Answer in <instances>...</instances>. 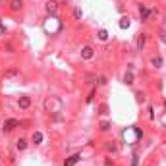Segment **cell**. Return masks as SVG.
Returning a JSON list of instances; mask_svg holds the SVG:
<instances>
[{"label":"cell","mask_w":166,"mask_h":166,"mask_svg":"<svg viewBox=\"0 0 166 166\" xmlns=\"http://www.w3.org/2000/svg\"><path fill=\"white\" fill-rule=\"evenodd\" d=\"M73 16H76V19H79V18H81V16H83V14H81V10H79V8H77L76 12H73Z\"/></svg>","instance_id":"7402d4cb"},{"label":"cell","mask_w":166,"mask_h":166,"mask_svg":"<svg viewBox=\"0 0 166 166\" xmlns=\"http://www.w3.org/2000/svg\"><path fill=\"white\" fill-rule=\"evenodd\" d=\"M145 43H147V35H143V33L137 35V48H139V50L145 48Z\"/></svg>","instance_id":"30bf717a"},{"label":"cell","mask_w":166,"mask_h":166,"mask_svg":"<svg viewBox=\"0 0 166 166\" xmlns=\"http://www.w3.org/2000/svg\"><path fill=\"white\" fill-rule=\"evenodd\" d=\"M93 99H95V91H91L89 97H87V102H93Z\"/></svg>","instance_id":"44dd1931"},{"label":"cell","mask_w":166,"mask_h":166,"mask_svg":"<svg viewBox=\"0 0 166 166\" xmlns=\"http://www.w3.org/2000/svg\"><path fill=\"white\" fill-rule=\"evenodd\" d=\"M124 83H126V85H129V83H133V73H131V71H128V73L124 76Z\"/></svg>","instance_id":"4fadbf2b"},{"label":"cell","mask_w":166,"mask_h":166,"mask_svg":"<svg viewBox=\"0 0 166 166\" xmlns=\"http://www.w3.org/2000/svg\"><path fill=\"white\" fill-rule=\"evenodd\" d=\"M141 129L139 128H126L124 129V133H122V137H124V141H126V143H128V145H135V143H137V141L141 139Z\"/></svg>","instance_id":"7a4b0ae2"},{"label":"cell","mask_w":166,"mask_h":166,"mask_svg":"<svg viewBox=\"0 0 166 166\" xmlns=\"http://www.w3.org/2000/svg\"><path fill=\"white\" fill-rule=\"evenodd\" d=\"M0 25H2V19H0Z\"/></svg>","instance_id":"4316f807"},{"label":"cell","mask_w":166,"mask_h":166,"mask_svg":"<svg viewBox=\"0 0 166 166\" xmlns=\"http://www.w3.org/2000/svg\"><path fill=\"white\" fill-rule=\"evenodd\" d=\"M162 41H164V43H166V33H162Z\"/></svg>","instance_id":"484cf974"},{"label":"cell","mask_w":166,"mask_h":166,"mask_svg":"<svg viewBox=\"0 0 166 166\" xmlns=\"http://www.w3.org/2000/svg\"><path fill=\"white\" fill-rule=\"evenodd\" d=\"M46 12L50 14V16H56V12H58V2H54V0L46 2Z\"/></svg>","instance_id":"5b68a950"},{"label":"cell","mask_w":166,"mask_h":166,"mask_svg":"<svg viewBox=\"0 0 166 166\" xmlns=\"http://www.w3.org/2000/svg\"><path fill=\"white\" fill-rule=\"evenodd\" d=\"M120 27L122 29H128L129 27V18H122L120 19Z\"/></svg>","instance_id":"9a60e30c"},{"label":"cell","mask_w":166,"mask_h":166,"mask_svg":"<svg viewBox=\"0 0 166 166\" xmlns=\"http://www.w3.org/2000/svg\"><path fill=\"white\" fill-rule=\"evenodd\" d=\"M99 39H101V41H106V39H108V31H106V29H101V31H99Z\"/></svg>","instance_id":"2e32d148"},{"label":"cell","mask_w":166,"mask_h":166,"mask_svg":"<svg viewBox=\"0 0 166 166\" xmlns=\"http://www.w3.org/2000/svg\"><path fill=\"white\" fill-rule=\"evenodd\" d=\"M31 141L35 143V145L43 143V133H41V131H35V133H33V137H31Z\"/></svg>","instance_id":"8fae6325"},{"label":"cell","mask_w":166,"mask_h":166,"mask_svg":"<svg viewBox=\"0 0 166 166\" xmlns=\"http://www.w3.org/2000/svg\"><path fill=\"white\" fill-rule=\"evenodd\" d=\"M97 83H99V85H106V77H104V76H101L99 79H97Z\"/></svg>","instance_id":"ffe728a7"},{"label":"cell","mask_w":166,"mask_h":166,"mask_svg":"<svg viewBox=\"0 0 166 166\" xmlns=\"http://www.w3.org/2000/svg\"><path fill=\"white\" fill-rule=\"evenodd\" d=\"M21 4H23V2H21V0H12V10H19V8H21Z\"/></svg>","instance_id":"e0dca14e"},{"label":"cell","mask_w":166,"mask_h":166,"mask_svg":"<svg viewBox=\"0 0 166 166\" xmlns=\"http://www.w3.org/2000/svg\"><path fill=\"white\" fill-rule=\"evenodd\" d=\"M4 33H6V27H4V25H0V35H4Z\"/></svg>","instance_id":"cb8c5ba5"},{"label":"cell","mask_w":166,"mask_h":166,"mask_svg":"<svg viewBox=\"0 0 166 166\" xmlns=\"http://www.w3.org/2000/svg\"><path fill=\"white\" fill-rule=\"evenodd\" d=\"M18 106H19L21 110L29 108V106H31V99H29V97H21V99L18 101Z\"/></svg>","instance_id":"8992f818"},{"label":"cell","mask_w":166,"mask_h":166,"mask_svg":"<svg viewBox=\"0 0 166 166\" xmlns=\"http://www.w3.org/2000/svg\"><path fill=\"white\" fill-rule=\"evenodd\" d=\"M162 64H164V62H162V58H159V56L153 58V66H154V68H160Z\"/></svg>","instance_id":"ac0fdd59"},{"label":"cell","mask_w":166,"mask_h":166,"mask_svg":"<svg viewBox=\"0 0 166 166\" xmlns=\"http://www.w3.org/2000/svg\"><path fill=\"white\" fill-rule=\"evenodd\" d=\"M0 4H2V2H0Z\"/></svg>","instance_id":"83f0119b"},{"label":"cell","mask_w":166,"mask_h":166,"mask_svg":"<svg viewBox=\"0 0 166 166\" xmlns=\"http://www.w3.org/2000/svg\"><path fill=\"white\" fill-rule=\"evenodd\" d=\"M16 73H18L16 70H10V71H6V77H12V76H16Z\"/></svg>","instance_id":"603a6c76"},{"label":"cell","mask_w":166,"mask_h":166,"mask_svg":"<svg viewBox=\"0 0 166 166\" xmlns=\"http://www.w3.org/2000/svg\"><path fill=\"white\" fill-rule=\"evenodd\" d=\"M43 27H45V31L48 33V35H56V33H60V29H62V21H60L56 16H48V18L45 19Z\"/></svg>","instance_id":"6da1fadb"},{"label":"cell","mask_w":166,"mask_h":166,"mask_svg":"<svg viewBox=\"0 0 166 166\" xmlns=\"http://www.w3.org/2000/svg\"><path fill=\"white\" fill-rule=\"evenodd\" d=\"M16 145H18L19 151H25V149H27V141H25V139H18V143H16Z\"/></svg>","instance_id":"5bb4252c"},{"label":"cell","mask_w":166,"mask_h":166,"mask_svg":"<svg viewBox=\"0 0 166 166\" xmlns=\"http://www.w3.org/2000/svg\"><path fill=\"white\" fill-rule=\"evenodd\" d=\"M60 108H62V101H60V99H56V97H48V99H45V110L46 112L58 114Z\"/></svg>","instance_id":"3957f363"},{"label":"cell","mask_w":166,"mask_h":166,"mask_svg":"<svg viewBox=\"0 0 166 166\" xmlns=\"http://www.w3.org/2000/svg\"><path fill=\"white\" fill-rule=\"evenodd\" d=\"M79 159H81L79 154H71V156H68V159H66L64 166H73V164H77V162H79Z\"/></svg>","instance_id":"9c48e42d"},{"label":"cell","mask_w":166,"mask_h":166,"mask_svg":"<svg viewBox=\"0 0 166 166\" xmlns=\"http://www.w3.org/2000/svg\"><path fill=\"white\" fill-rule=\"evenodd\" d=\"M101 129H102V131H108V129H110V124H108V122H102V124H101Z\"/></svg>","instance_id":"d6986e66"},{"label":"cell","mask_w":166,"mask_h":166,"mask_svg":"<svg viewBox=\"0 0 166 166\" xmlns=\"http://www.w3.org/2000/svg\"><path fill=\"white\" fill-rule=\"evenodd\" d=\"M18 126H19V122H18V120H12V118H10V120L4 122V131H14V129L18 128Z\"/></svg>","instance_id":"277c9868"},{"label":"cell","mask_w":166,"mask_h":166,"mask_svg":"<svg viewBox=\"0 0 166 166\" xmlns=\"http://www.w3.org/2000/svg\"><path fill=\"white\" fill-rule=\"evenodd\" d=\"M139 14H141V19H143V21H147V19H149V16H151V10H149L147 6L139 4Z\"/></svg>","instance_id":"ba28073f"},{"label":"cell","mask_w":166,"mask_h":166,"mask_svg":"<svg viewBox=\"0 0 166 166\" xmlns=\"http://www.w3.org/2000/svg\"><path fill=\"white\" fill-rule=\"evenodd\" d=\"M106 149H108L110 153H116V151H118V145H116V141H108V143H106Z\"/></svg>","instance_id":"7c38bea8"},{"label":"cell","mask_w":166,"mask_h":166,"mask_svg":"<svg viewBox=\"0 0 166 166\" xmlns=\"http://www.w3.org/2000/svg\"><path fill=\"white\" fill-rule=\"evenodd\" d=\"M131 166H137V156H133V164Z\"/></svg>","instance_id":"d4e9b609"},{"label":"cell","mask_w":166,"mask_h":166,"mask_svg":"<svg viewBox=\"0 0 166 166\" xmlns=\"http://www.w3.org/2000/svg\"><path fill=\"white\" fill-rule=\"evenodd\" d=\"M81 58L83 60H91V58H93V48H91V46H83L81 48Z\"/></svg>","instance_id":"52a82bcc"}]
</instances>
